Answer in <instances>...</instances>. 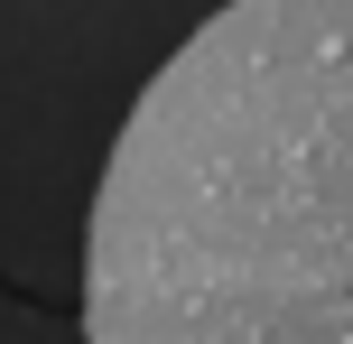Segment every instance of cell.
Instances as JSON below:
<instances>
[{"label": "cell", "mask_w": 353, "mask_h": 344, "mask_svg": "<svg viewBox=\"0 0 353 344\" xmlns=\"http://www.w3.org/2000/svg\"><path fill=\"white\" fill-rule=\"evenodd\" d=\"M84 344H353V0H223L112 130Z\"/></svg>", "instance_id": "1"}]
</instances>
